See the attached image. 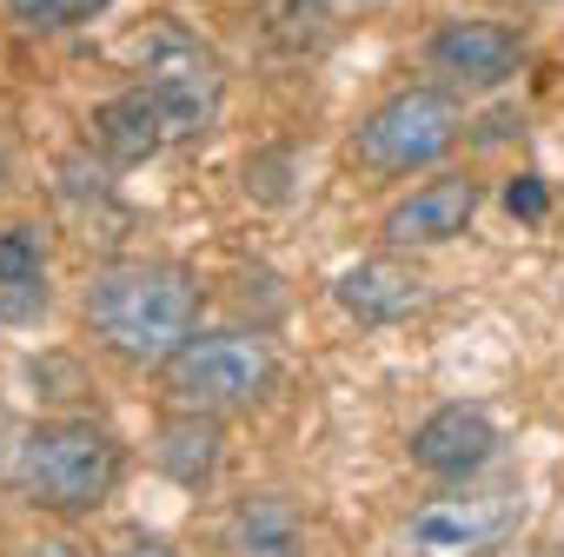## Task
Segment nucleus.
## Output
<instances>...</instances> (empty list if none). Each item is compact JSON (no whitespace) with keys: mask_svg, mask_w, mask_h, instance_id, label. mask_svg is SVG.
Instances as JSON below:
<instances>
[{"mask_svg":"<svg viewBox=\"0 0 564 557\" xmlns=\"http://www.w3.org/2000/svg\"><path fill=\"white\" fill-rule=\"evenodd\" d=\"M94 339L140 372H166V359L199 332V278L173 259H120L87 286Z\"/></svg>","mask_w":564,"mask_h":557,"instance_id":"1","label":"nucleus"},{"mask_svg":"<svg viewBox=\"0 0 564 557\" xmlns=\"http://www.w3.org/2000/svg\"><path fill=\"white\" fill-rule=\"evenodd\" d=\"M127 471L120 438L100 418H41L14 445V498L47 517H94Z\"/></svg>","mask_w":564,"mask_h":557,"instance_id":"2","label":"nucleus"},{"mask_svg":"<svg viewBox=\"0 0 564 557\" xmlns=\"http://www.w3.org/2000/svg\"><path fill=\"white\" fill-rule=\"evenodd\" d=\"M531 517V491L524 478H458L452 491L425 498L405 524V550L412 557H491L505 550Z\"/></svg>","mask_w":564,"mask_h":557,"instance_id":"3","label":"nucleus"},{"mask_svg":"<svg viewBox=\"0 0 564 557\" xmlns=\"http://www.w3.org/2000/svg\"><path fill=\"white\" fill-rule=\"evenodd\" d=\"M272 385H279V352H272L259 332H239V326H226V332H193V339L166 359V392H173V405H186V412H213V418L252 412V405L272 398Z\"/></svg>","mask_w":564,"mask_h":557,"instance_id":"4","label":"nucleus"},{"mask_svg":"<svg viewBox=\"0 0 564 557\" xmlns=\"http://www.w3.org/2000/svg\"><path fill=\"white\" fill-rule=\"evenodd\" d=\"M140 80L153 87L173 140H206L213 133L219 100H226V67L199 34H186L180 21H153L140 34Z\"/></svg>","mask_w":564,"mask_h":557,"instance_id":"5","label":"nucleus"},{"mask_svg":"<svg viewBox=\"0 0 564 557\" xmlns=\"http://www.w3.org/2000/svg\"><path fill=\"white\" fill-rule=\"evenodd\" d=\"M458 146V100L445 87H399L352 127V160L366 173H419Z\"/></svg>","mask_w":564,"mask_h":557,"instance_id":"6","label":"nucleus"},{"mask_svg":"<svg viewBox=\"0 0 564 557\" xmlns=\"http://www.w3.org/2000/svg\"><path fill=\"white\" fill-rule=\"evenodd\" d=\"M524 34L505 28V21H478V14H458V21H438L432 41H425V67L445 80V87H465V94H491L505 80H518L524 67Z\"/></svg>","mask_w":564,"mask_h":557,"instance_id":"7","label":"nucleus"},{"mask_svg":"<svg viewBox=\"0 0 564 557\" xmlns=\"http://www.w3.org/2000/svg\"><path fill=\"white\" fill-rule=\"evenodd\" d=\"M498 425H491V412L485 405H438L432 418H419V432H412V465L425 471V478H445V484H458V478H478L491 458H498Z\"/></svg>","mask_w":564,"mask_h":557,"instance_id":"8","label":"nucleus"},{"mask_svg":"<svg viewBox=\"0 0 564 557\" xmlns=\"http://www.w3.org/2000/svg\"><path fill=\"white\" fill-rule=\"evenodd\" d=\"M333 299L359 326H399V319H412L425 306V272L412 259H399V245H392V252H372V259L346 265L333 278Z\"/></svg>","mask_w":564,"mask_h":557,"instance_id":"9","label":"nucleus"},{"mask_svg":"<svg viewBox=\"0 0 564 557\" xmlns=\"http://www.w3.org/2000/svg\"><path fill=\"white\" fill-rule=\"evenodd\" d=\"M478 179H465V173H445V179H425V186H412L392 212H386V245H445V239H458L471 219H478Z\"/></svg>","mask_w":564,"mask_h":557,"instance_id":"10","label":"nucleus"},{"mask_svg":"<svg viewBox=\"0 0 564 557\" xmlns=\"http://www.w3.org/2000/svg\"><path fill=\"white\" fill-rule=\"evenodd\" d=\"M226 557H306V517L286 491H246L219 531Z\"/></svg>","mask_w":564,"mask_h":557,"instance_id":"11","label":"nucleus"},{"mask_svg":"<svg viewBox=\"0 0 564 557\" xmlns=\"http://www.w3.org/2000/svg\"><path fill=\"white\" fill-rule=\"evenodd\" d=\"M94 146L113 166H140V160H153V153L173 146V127H166V113H160V100H153L147 80L94 107Z\"/></svg>","mask_w":564,"mask_h":557,"instance_id":"12","label":"nucleus"},{"mask_svg":"<svg viewBox=\"0 0 564 557\" xmlns=\"http://www.w3.org/2000/svg\"><path fill=\"white\" fill-rule=\"evenodd\" d=\"M219 458H226V438H219V418L213 412H173L160 418L153 432V465L180 484V491H206L219 478Z\"/></svg>","mask_w":564,"mask_h":557,"instance_id":"13","label":"nucleus"},{"mask_svg":"<svg viewBox=\"0 0 564 557\" xmlns=\"http://www.w3.org/2000/svg\"><path fill=\"white\" fill-rule=\"evenodd\" d=\"M47 245L34 226H0V326H34L47 313Z\"/></svg>","mask_w":564,"mask_h":557,"instance_id":"14","label":"nucleus"},{"mask_svg":"<svg viewBox=\"0 0 564 557\" xmlns=\"http://www.w3.org/2000/svg\"><path fill=\"white\" fill-rule=\"evenodd\" d=\"M113 8V0H8V14L34 34H67V28H87Z\"/></svg>","mask_w":564,"mask_h":557,"instance_id":"15","label":"nucleus"},{"mask_svg":"<svg viewBox=\"0 0 564 557\" xmlns=\"http://www.w3.org/2000/svg\"><path fill=\"white\" fill-rule=\"evenodd\" d=\"M293 166H300V160H293L286 146H279V153H252V160H246V193H252V199H272V206L293 199Z\"/></svg>","mask_w":564,"mask_h":557,"instance_id":"16","label":"nucleus"},{"mask_svg":"<svg viewBox=\"0 0 564 557\" xmlns=\"http://www.w3.org/2000/svg\"><path fill=\"white\" fill-rule=\"evenodd\" d=\"M505 206H511V212H524V219H538V212H544V186L524 173V179H511V186H505Z\"/></svg>","mask_w":564,"mask_h":557,"instance_id":"17","label":"nucleus"},{"mask_svg":"<svg viewBox=\"0 0 564 557\" xmlns=\"http://www.w3.org/2000/svg\"><path fill=\"white\" fill-rule=\"evenodd\" d=\"M21 557H80V550H74V544H61V537H41V544H28Z\"/></svg>","mask_w":564,"mask_h":557,"instance_id":"18","label":"nucleus"},{"mask_svg":"<svg viewBox=\"0 0 564 557\" xmlns=\"http://www.w3.org/2000/svg\"><path fill=\"white\" fill-rule=\"evenodd\" d=\"M113 557H173V550H166V544H153V537H140V544H120Z\"/></svg>","mask_w":564,"mask_h":557,"instance_id":"19","label":"nucleus"}]
</instances>
